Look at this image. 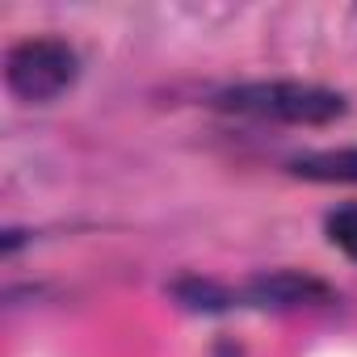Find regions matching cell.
Returning <instances> with one entry per match:
<instances>
[{"label": "cell", "instance_id": "7a4b0ae2", "mask_svg": "<svg viewBox=\"0 0 357 357\" xmlns=\"http://www.w3.org/2000/svg\"><path fill=\"white\" fill-rule=\"evenodd\" d=\"M80 72L76 51L63 38H26L5 55V80L22 101H51L59 97Z\"/></svg>", "mask_w": 357, "mask_h": 357}, {"label": "cell", "instance_id": "8992f818", "mask_svg": "<svg viewBox=\"0 0 357 357\" xmlns=\"http://www.w3.org/2000/svg\"><path fill=\"white\" fill-rule=\"evenodd\" d=\"M328 240L357 261V206H340L328 215Z\"/></svg>", "mask_w": 357, "mask_h": 357}, {"label": "cell", "instance_id": "6da1fadb", "mask_svg": "<svg viewBox=\"0 0 357 357\" xmlns=\"http://www.w3.org/2000/svg\"><path fill=\"white\" fill-rule=\"evenodd\" d=\"M223 109L252 114V118H278V122H303L319 126L344 114V97L324 84H303V80H257V84H236L219 93Z\"/></svg>", "mask_w": 357, "mask_h": 357}, {"label": "cell", "instance_id": "277c9868", "mask_svg": "<svg viewBox=\"0 0 357 357\" xmlns=\"http://www.w3.org/2000/svg\"><path fill=\"white\" fill-rule=\"evenodd\" d=\"M294 176L307 181H353L357 185V147H336V151H307L290 160Z\"/></svg>", "mask_w": 357, "mask_h": 357}, {"label": "cell", "instance_id": "5b68a950", "mask_svg": "<svg viewBox=\"0 0 357 357\" xmlns=\"http://www.w3.org/2000/svg\"><path fill=\"white\" fill-rule=\"evenodd\" d=\"M172 294L194 311H223V307H240V290L215 282V278H181L172 282Z\"/></svg>", "mask_w": 357, "mask_h": 357}, {"label": "cell", "instance_id": "3957f363", "mask_svg": "<svg viewBox=\"0 0 357 357\" xmlns=\"http://www.w3.org/2000/svg\"><path fill=\"white\" fill-rule=\"evenodd\" d=\"M332 290L311 278V273H294V269H278V273H261L240 290V303L248 307H273V311H290V307H311V303H328Z\"/></svg>", "mask_w": 357, "mask_h": 357}]
</instances>
